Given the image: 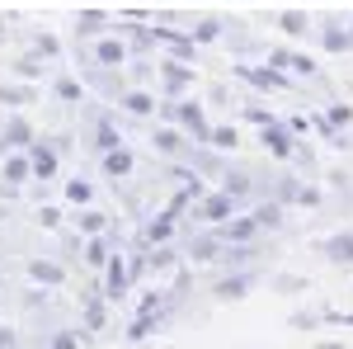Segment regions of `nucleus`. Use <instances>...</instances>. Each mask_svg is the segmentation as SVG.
I'll use <instances>...</instances> for the list:
<instances>
[{
  "mask_svg": "<svg viewBox=\"0 0 353 349\" xmlns=\"http://www.w3.org/2000/svg\"><path fill=\"white\" fill-rule=\"evenodd\" d=\"M259 279H264V269H221V279L208 288V297L212 302H245Z\"/></svg>",
  "mask_w": 353,
  "mask_h": 349,
  "instance_id": "1",
  "label": "nucleus"
},
{
  "mask_svg": "<svg viewBox=\"0 0 353 349\" xmlns=\"http://www.w3.org/2000/svg\"><path fill=\"white\" fill-rule=\"evenodd\" d=\"M132 283H137V279H132V260H128V250L118 245V250H113V260L104 265V279H99V288H104V297H109L113 307H118V302H128Z\"/></svg>",
  "mask_w": 353,
  "mask_h": 349,
  "instance_id": "2",
  "label": "nucleus"
},
{
  "mask_svg": "<svg viewBox=\"0 0 353 349\" xmlns=\"http://www.w3.org/2000/svg\"><path fill=\"white\" fill-rule=\"evenodd\" d=\"M236 213H241V198H231L226 189H208L193 203V222H203V227H221V222H231Z\"/></svg>",
  "mask_w": 353,
  "mask_h": 349,
  "instance_id": "3",
  "label": "nucleus"
},
{
  "mask_svg": "<svg viewBox=\"0 0 353 349\" xmlns=\"http://www.w3.org/2000/svg\"><path fill=\"white\" fill-rule=\"evenodd\" d=\"M259 142H264V151H269L273 161H297L301 156V142L292 133V123H283V118H273L259 128Z\"/></svg>",
  "mask_w": 353,
  "mask_h": 349,
  "instance_id": "4",
  "label": "nucleus"
},
{
  "mask_svg": "<svg viewBox=\"0 0 353 349\" xmlns=\"http://www.w3.org/2000/svg\"><path fill=\"white\" fill-rule=\"evenodd\" d=\"M61 151H66V142H57V137H43V142H33L28 147V161H33V180H57L61 175Z\"/></svg>",
  "mask_w": 353,
  "mask_h": 349,
  "instance_id": "5",
  "label": "nucleus"
},
{
  "mask_svg": "<svg viewBox=\"0 0 353 349\" xmlns=\"http://www.w3.org/2000/svg\"><path fill=\"white\" fill-rule=\"evenodd\" d=\"M156 76H161L165 100H179V95L193 85V62H184V57H165V62H156Z\"/></svg>",
  "mask_w": 353,
  "mask_h": 349,
  "instance_id": "6",
  "label": "nucleus"
},
{
  "mask_svg": "<svg viewBox=\"0 0 353 349\" xmlns=\"http://www.w3.org/2000/svg\"><path fill=\"white\" fill-rule=\"evenodd\" d=\"M236 76H241V81H250L254 85V90H292V85H297V76H292V71H283V66H250V62H241V66H236Z\"/></svg>",
  "mask_w": 353,
  "mask_h": 349,
  "instance_id": "7",
  "label": "nucleus"
},
{
  "mask_svg": "<svg viewBox=\"0 0 353 349\" xmlns=\"http://www.w3.org/2000/svg\"><path fill=\"white\" fill-rule=\"evenodd\" d=\"M33 142H38V133H33V123H28L24 113L14 109V113L5 118V128H0V161H5L10 151H28Z\"/></svg>",
  "mask_w": 353,
  "mask_h": 349,
  "instance_id": "8",
  "label": "nucleus"
},
{
  "mask_svg": "<svg viewBox=\"0 0 353 349\" xmlns=\"http://www.w3.org/2000/svg\"><path fill=\"white\" fill-rule=\"evenodd\" d=\"M226 245H254V241H264V227L254 222V213L245 208V213H236L231 222H221V227H212Z\"/></svg>",
  "mask_w": 353,
  "mask_h": 349,
  "instance_id": "9",
  "label": "nucleus"
},
{
  "mask_svg": "<svg viewBox=\"0 0 353 349\" xmlns=\"http://www.w3.org/2000/svg\"><path fill=\"white\" fill-rule=\"evenodd\" d=\"M151 147L161 151V156H170V161H189V151L198 147L184 128H174V123H161L156 128V137H151Z\"/></svg>",
  "mask_w": 353,
  "mask_h": 349,
  "instance_id": "10",
  "label": "nucleus"
},
{
  "mask_svg": "<svg viewBox=\"0 0 353 349\" xmlns=\"http://www.w3.org/2000/svg\"><path fill=\"white\" fill-rule=\"evenodd\" d=\"M109 297H104V288L94 283V288H81V321H85V330L90 335H99L104 326H109Z\"/></svg>",
  "mask_w": 353,
  "mask_h": 349,
  "instance_id": "11",
  "label": "nucleus"
},
{
  "mask_svg": "<svg viewBox=\"0 0 353 349\" xmlns=\"http://www.w3.org/2000/svg\"><path fill=\"white\" fill-rule=\"evenodd\" d=\"M221 255H226V241H221L212 227L184 241V260H193V265H221Z\"/></svg>",
  "mask_w": 353,
  "mask_h": 349,
  "instance_id": "12",
  "label": "nucleus"
},
{
  "mask_svg": "<svg viewBox=\"0 0 353 349\" xmlns=\"http://www.w3.org/2000/svg\"><path fill=\"white\" fill-rule=\"evenodd\" d=\"M24 269H28V279H33L38 288H61V283H66V274H71L66 260H52V255H33Z\"/></svg>",
  "mask_w": 353,
  "mask_h": 349,
  "instance_id": "13",
  "label": "nucleus"
},
{
  "mask_svg": "<svg viewBox=\"0 0 353 349\" xmlns=\"http://www.w3.org/2000/svg\"><path fill=\"white\" fill-rule=\"evenodd\" d=\"M321 260L334 269H353V232H330L325 241H316Z\"/></svg>",
  "mask_w": 353,
  "mask_h": 349,
  "instance_id": "14",
  "label": "nucleus"
},
{
  "mask_svg": "<svg viewBox=\"0 0 353 349\" xmlns=\"http://www.w3.org/2000/svg\"><path fill=\"white\" fill-rule=\"evenodd\" d=\"M128 57H132V48H128L118 33H113V38H99V43L90 48V62H94V66H109V71H123Z\"/></svg>",
  "mask_w": 353,
  "mask_h": 349,
  "instance_id": "15",
  "label": "nucleus"
},
{
  "mask_svg": "<svg viewBox=\"0 0 353 349\" xmlns=\"http://www.w3.org/2000/svg\"><path fill=\"white\" fill-rule=\"evenodd\" d=\"M28 180H33V161H28V151H10L5 165H0V185H5V194L24 189Z\"/></svg>",
  "mask_w": 353,
  "mask_h": 349,
  "instance_id": "16",
  "label": "nucleus"
},
{
  "mask_svg": "<svg viewBox=\"0 0 353 349\" xmlns=\"http://www.w3.org/2000/svg\"><path fill=\"white\" fill-rule=\"evenodd\" d=\"M165 321H170L165 312H137L132 321L123 326V340H128V345H141V340L161 335V330H165Z\"/></svg>",
  "mask_w": 353,
  "mask_h": 349,
  "instance_id": "17",
  "label": "nucleus"
},
{
  "mask_svg": "<svg viewBox=\"0 0 353 349\" xmlns=\"http://www.w3.org/2000/svg\"><path fill=\"white\" fill-rule=\"evenodd\" d=\"M118 109H123V113H132V118H156V109H161V100H156L151 90H141V85H132V90H123V95H118Z\"/></svg>",
  "mask_w": 353,
  "mask_h": 349,
  "instance_id": "18",
  "label": "nucleus"
},
{
  "mask_svg": "<svg viewBox=\"0 0 353 349\" xmlns=\"http://www.w3.org/2000/svg\"><path fill=\"white\" fill-rule=\"evenodd\" d=\"M301 189H306V180H297V175H273L269 185H264V198H278L283 208H297Z\"/></svg>",
  "mask_w": 353,
  "mask_h": 349,
  "instance_id": "19",
  "label": "nucleus"
},
{
  "mask_svg": "<svg viewBox=\"0 0 353 349\" xmlns=\"http://www.w3.org/2000/svg\"><path fill=\"white\" fill-rule=\"evenodd\" d=\"M184 265V250L179 245H146V274H174V269Z\"/></svg>",
  "mask_w": 353,
  "mask_h": 349,
  "instance_id": "20",
  "label": "nucleus"
},
{
  "mask_svg": "<svg viewBox=\"0 0 353 349\" xmlns=\"http://www.w3.org/2000/svg\"><path fill=\"white\" fill-rule=\"evenodd\" d=\"M221 269H264V241H254V245H226Z\"/></svg>",
  "mask_w": 353,
  "mask_h": 349,
  "instance_id": "21",
  "label": "nucleus"
},
{
  "mask_svg": "<svg viewBox=\"0 0 353 349\" xmlns=\"http://www.w3.org/2000/svg\"><path fill=\"white\" fill-rule=\"evenodd\" d=\"M250 213H254V222H259L264 232H283V227H288V208H283L278 198H254Z\"/></svg>",
  "mask_w": 353,
  "mask_h": 349,
  "instance_id": "22",
  "label": "nucleus"
},
{
  "mask_svg": "<svg viewBox=\"0 0 353 349\" xmlns=\"http://www.w3.org/2000/svg\"><path fill=\"white\" fill-rule=\"evenodd\" d=\"M269 62H273V66H283V71H292V76H301V81L316 76V62L301 57V53H288V48H269Z\"/></svg>",
  "mask_w": 353,
  "mask_h": 349,
  "instance_id": "23",
  "label": "nucleus"
},
{
  "mask_svg": "<svg viewBox=\"0 0 353 349\" xmlns=\"http://www.w3.org/2000/svg\"><path fill=\"white\" fill-rule=\"evenodd\" d=\"M321 48L325 53H349L353 28H344V19H321Z\"/></svg>",
  "mask_w": 353,
  "mask_h": 349,
  "instance_id": "24",
  "label": "nucleus"
},
{
  "mask_svg": "<svg viewBox=\"0 0 353 349\" xmlns=\"http://www.w3.org/2000/svg\"><path fill=\"white\" fill-rule=\"evenodd\" d=\"M99 165H104V175L118 185V180H128V175L137 170V156L128 151V147H113V151H104V156H99Z\"/></svg>",
  "mask_w": 353,
  "mask_h": 349,
  "instance_id": "25",
  "label": "nucleus"
},
{
  "mask_svg": "<svg viewBox=\"0 0 353 349\" xmlns=\"http://www.w3.org/2000/svg\"><path fill=\"white\" fill-rule=\"evenodd\" d=\"M113 147H123V133H118V123H113L109 113H99V118H94V151L104 156Z\"/></svg>",
  "mask_w": 353,
  "mask_h": 349,
  "instance_id": "26",
  "label": "nucleus"
},
{
  "mask_svg": "<svg viewBox=\"0 0 353 349\" xmlns=\"http://www.w3.org/2000/svg\"><path fill=\"white\" fill-rule=\"evenodd\" d=\"M76 227H81V236H104V232H113V217L99 213V208H81Z\"/></svg>",
  "mask_w": 353,
  "mask_h": 349,
  "instance_id": "27",
  "label": "nucleus"
},
{
  "mask_svg": "<svg viewBox=\"0 0 353 349\" xmlns=\"http://www.w3.org/2000/svg\"><path fill=\"white\" fill-rule=\"evenodd\" d=\"M90 340V330H71V326H57L52 335L43 340V349H81Z\"/></svg>",
  "mask_w": 353,
  "mask_h": 349,
  "instance_id": "28",
  "label": "nucleus"
},
{
  "mask_svg": "<svg viewBox=\"0 0 353 349\" xmlns=\"http://www.w3.org/2000/svg\"><path fill=\"white\" fill-rule=\"evenodd\" d=\"M278 28L292 33V38H306V33H311V19H306V10H283V15H278Z\"/></svg>",
  "mask_w": 353,
  "mask_h": 349,
  "instance_id": "29",
  "label": "nucleus"
},
{
  "mask_svg": "<svg viewBox=\"0 0 353 349\" xmlns=\"http://www.w3.org/2000/svg\"><path fill=\"white\" fill-rule=\"evenodd\" d=\"M52 95H57V100H66V104H81V100H85V81H76V76H57Z\"/></svg>",
  "mask_w": 353,
  "mask_h": 349,
  "instance_id": "30",
  "label": "nucleus"
},
{
  "mask_svg": "<svg viewBox=\"0 0 353 349\" xmlns=\"http://www.w3.org/2000/svg\"><path fill=\"white\" fill-rule=\"evenodd\" d=\"M28 100H33V81H24V85H0V104H5V109H24Z\"/></svg>",
  "mask_w": 353,
  "mask_h": 349,
  "instance_id": "31",
  "label": "nucleus"
},
{
  "mask_svg": "<svg viewBox=\"0 0 353 349\" xmlns=\"http://www.w3.org/2000/svg\"><path fill=\"white\" fill-rule=\"evenodd\" d=\"M189 33H193V43H217V38H226V19H198Z\"/></svg>",
  "mask_w": 353,
  "mask_h": 349,
  "instance_id": "32",
  "label": "nucleus"
},
{
  "mask_svg": "<svg viewBox=\"0 0 353 349\" xmlns=\"http://www.w3.org/2000/svg\"><path fill=\"white\" fill-rule=\"evenodd\" d=\"M208 147H217V151H236V147H241V133H236V123H226V128H212Z\"/></svg>",
  "mask_w": 353,
  "mask_h": 349,
  "instance_id": "33",
  "label": "nucleus"
},
{
  "mask_svg": "<svg viewBox=\"0 0 353 349\" xmlns=\"http://www.w3.org/2000/svg\"><path fill=\"white\" fill-rule=\"evenodd\" d=\"M90 198H94V185H90V180H66V203L90 208Z\"/></svg>",
  "mask_w": 353,
  "mask_h": 349,
  "instance_id": "34",
  "label": "nucleus"
},
{
  "mask_svg": "<svg viewBox=\"0 0 353 349\" xmlns=\"http://www.w3.org/2000/svg\"><path fill=\"white\" fill-rule=\"evenodd\" d=\"M273 288H278V293H288V297H297V293L311 288V279H301V274H273Z\"/></svg>",
  "mask_w": 353,
  "mask_h": 349,
  "instance_id": "35",
  "label": "nucleus"
},
{
  "mask_svg": "<svg viewBox=\"0 0 353 349\" xmlns=\"http://www.w3.org/2000/svg\"><path fill=\"white\" fill-rule=\"evenodd\" d=\"M104 19H109L104 10H85L81 19H76V38H90V33H99V28H104Z\"/></svg>",
  "mask_w": 353,
  "mask_h": 349,
  "instance_id": "36",
  "label": "nucleus"
},
{
  "mask_svg": "<svg viewBox=\"0 0 353 349\" xmlns=\"http://www.w3.org/2000/svg\"><path fill=\"white\" fill-rule=\"evenodd\" d=\"M14 76H19V81H43V62H38V53L19 57V62H14Z\"/></svg>",
  "mask_w": 353,
  "mask_h": 349,
  "instance_id": "37",
  "label": "nucleus"
},
{
  "mask_svg": "<svg viewBox=\"0 0 353 349\" xmlns=\"http://www.w3.org/2000/svg\"><path fill=\"white\" fill-rule=\"evenodd\" d=\"M325 118L334 123V128H339V133H349V128H353V109H349V104H339V100L325 109Z\"/></svg>",
  "mask_w": 353,
  "mask_h": 349,
  "instance_id": "38",
  "label": "nucleus"
},
{
  "mask_svg": "<svg viewBox=\"0 0 353 349\" xmlns=\"http://www.w3.org/2000/svg\"><path fill=\"white\" fill-rule=\"evenodd\" d=\"M33 222H38V227H48V232H57V227H61V208H52V203H43V208L33 213Z\"/></svg>",
  "mask_w": 353,
  "mask_h": 349,
  "instance_id": "39",
  "label": "nucleus"
},
{
  "mask_svg": "<svg viewBox=\"0 0 353 349\" xmlns=\"http://www.w3.org/2000/svg\"><path fill=\"white\" fill-rule=\"evenodd\" d=\"M33 53L38 57H61V43H57L52 33H38V38H33Z\"/></svg>",
  "mask_w": 353,
  "mask_h": 349,
  "instance_id": "40",
  "label": "nucleus"
},
{
  "mask_svg": "<svg viewBox=\"0 0 353 349\" xmlns=\"http://www.w3.org/2000/svg\"><path fill=\"white\" fill-rule=\"evenodd\" d=\"M325 203H330V198H325V189L306 185V189H301V203H297V208H325Z\"/></svg>",
  "mask_w": 353,
  "mask_h": 349,
  "instance_id": "41",
  "label": "nucleus"
},
{
  "mask_svg": "<svg viewBox=\"0 0 353 349\" xmlns=\"http://www.w3.org/2000/svg\"><path fill=\"white\" fill-rule=\"evenodd\" d=\"M245 123H254V128H264V123H273V113L264 104H245Z\"/></svg>",
  "mask_w": 353,
  "mask_h": 349,
  "instance_id": "42",
  "label": "nucleus"
},
{
  "mask_svg": "<svg viewBox=\"0 0 353 349\" xmlns=\"http://www.w3.org/2000/svg\"><path fill=\"white\" fill-rule=\"evenodd\" d=\"M0 349H19V330L14 326H0Z\"/></svg>",
  "mask_w": 353,
  "mask_h": 349,
  "instance_id": "43",
  "label": "nucleus"
},
{
  "mask_svg": "<svg viewBox=\"0 0 353 349\" xmlns=\"http://www.w3.org/2000/svg\"><path fill=\"white\" fill-rule=\"evenodd\" d=\"M316 349H344V340H321Z\"/></svg>",
  "mask_w": 353,
  "mask_h": 349,
  "instance_id": "44",
  "label": "nucleus"
},
{
  "mask_svg": "<svg viewBox=\"0 0 353 349\" xmlns=\"http://www.w3.org/2000/svg\"><path fill=\"white\" fill-rule=\"evenodd\" d=\"M339 326H349V330H353V312H339Z\"/></svg>",
  "mask_w": 353,
  "mask_h": 349,
  "instance_id": "45",
  "label": "nucleus"
}]
</instances>
